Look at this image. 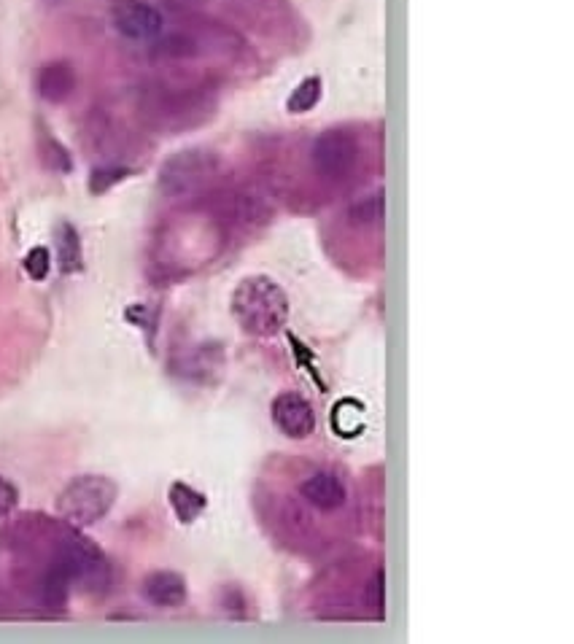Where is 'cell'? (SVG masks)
<instances>
[{"label": "cell", "mask_w": 574, "mask_h": 644, "mask_svg": "<svg viewBox=\"0 0 574 644\" xmlns=\"http://www.w3.org/2000/svg\"><path fill=\"white\" fill-rule=\"evenodd\" d=\"M232 313L248 335L273 337L289 318V297L273 278L251 275L232 294Z\"/></svg>", "instance_id": "cell-1"}, {"label": "cell", "mask_w": 574, "mask_h": 644, "mask_svg": "<svg viewBox=\"0 0 574 644\" xmlns=\"http://www.w3.org/2000/svg\"><path fill=\"white\" fill-rule=\"evenodd\" d=\"M116 483L103 475H81L57 496V512L73 526H92L106 518L116 502Z\"/></svg>", "instance_id": "cell-2"}, {"label": "cell", "mask_w": 574, "mask_h": 644, "mask_svg": "<svg viewBox=\"0 0 574 644\" xmlns=\"http://www.w3.org/2000/svg\"><path fill=\"white\" fill-rule=\"evenodd\" d=\"M213 168H216V159L208 151H181L165 162L159 184L168 195H186L203 186L213 176Z\"/></svg>", "instance_id": "cell-3"}, {"label": "cell", "mask_w": 574, "mask_h": 644, "mask_svg": "<svg viewBox=\"0 0 574 644\" xmlns=\"http://www.w3.org/2000/svg\"><path fill=\"white\" fill-rule=\"evenodd\" d=\"M57 564L71 574V580H81L92 588H106L108 583V564L106 556L100 553L98 545H92L84 537H71L60 547Z\"/></svg>", "instance_id": "cell-4"}, {"label": "cell", "mask_w": 574, "mask_h": 644, "mask_svg": "<svg viewBox=\"0 0 574 644\" xmlns=\"http://www.w3.org/2000/svg\"><path fill=\"white\" fill-rule=\"evenodd\" d=\"M356 157H359V146H356L354 135L345 133V130L321 133L313 143V151H310L313 168L327 178L348 176L354 170Z\"/></svg>", "instance_id": "cell-5"}, {"label": "cell", "mask_w": 574, "mask_h": 644, "mask_svg": "<svg viewBox=\"0 0 574 644\" xmlns=\"http://www.w3.org/2000/svg\"><path fill=\"white\" fill-rule=\"evenodd\" d=\"M114 27L130 41H151L162 30V14L146 0H116L111 6Z\"/></svg>", "instance_id": "cell-6"}, {"label": "cell", "mask_w": 574, "mask_h": 644, "mask_svg": "<svg viewBox=\"0 0 574 644\" xmlns=\"http://www.w3.org/2000/svg\"><path fill=\"white\" fill-rule=\"evenodd\" d=\"M270 415H273V424L292 440H305L316 432V410L297 391L278 394L270 405Z\"/></svg>", "instance_id": "cell-7"}, {"label": "cell", "mask_w": 574, "mask_h": 644, "mask_svg": "<svg viewBox=\"0 0 574 644\" xmlns=\"http://www.w3.org/2000/svg\"><path fill=\"white\" fill-rule=\"evenodd\" d=\"M300 494L305 502L313 504L316 510H324V512L340 510V507L345 504V486L340 483V477L329 475V472H316V475H310L300 486Z\"/></svg>", "instance_id": "cell-8"}, {"label": "cell", "mask_w": 574, "mask_h": 644, "mask_svg": "<svg viewBox=\"0 0 574 644\" xmlns=\"http://www.w3.org/2000/svg\"><path fill=\"white\" fill-rule=\"evenodd\" d=\"M143 596L154 607H181L186 601V580L178 572H151L143 580Z\"/></svg>", "instance_id": "cell-9"}, {"label": "cell", "mask_w": 574, "mask_h": 644, "mask_svg": "<svg viewBox=\"0 0 574 644\" xmlns=\"http://www.w3.org/2000/svg\"><path fill=\"white\" fill-rule=\"evenodd\" d=\"M38 95L49 103H65L76 89V73L68 62H49L38 71Z\"/></svg>", "instance_id": "cell-10"}, {"label": "cell", "mask_w": 574, "mask_h": 644, "mask_svg": "<svg viewBox=\"0 0 574 644\" xmlns=\"http://www.w3.org/2000/svg\"><path fill=\"white\" fill-rule=\"evenodd\" d=\"M170 507H173V512H176V518L181 523H195L200 515H203L205 504H208V499H205L200 491H195L192 486H186V483H173L170 486Z\"/></svg>", "instance_id": "cell-11"}, {"label": "cell", "mask_w": 574, "mask_h": 644, "mask_svg": "<svg viewBox=\"0 0 574 644\" xmlns=\"http://www.w3.org/2000/svg\"><path fill=\"white\" fill-rule=\"evenodd\" d=\"M71 574L65 572L57 561L49 566V572L41 580V601L49 609H62L68 604V593H71Z\"/></svg>", "instance_id": "cell-12"}, {"label": "cell", "mask_w": 574, "mask_h": 644, "mask_svg": "<svg viewBox=\"0 0 574 644\" xmlns=\"http://www.w3.org/2000/svg\"><path fill=\"white\" fill-rule=\"evenodd\" d=\"M57 256H60V267L65 273L81 270V238L76 227L68 221H62L57 227Z\"/></svg>", "instance_id": "cell-13"}, {"label": "cell", "mask_w": 574, "mask_h": 644, "mask_svg": "<svg viewBox=\"0 0 574 644\" xmlns=\"http://www.w3.org/2000/svg\"><path fill=\"white\" fill-rule=\"evenodd\" d=\"M321 100V79L318 76H308L297 84L289 100H286V108L292 114H308L310 108H316V103Z\"/></svg>", "instance_id": "cell-14"}, {"label": "cell", "mask_w": 574, "mask_h": 644, "mask_svg": "<svg viewBox=\"0 0 574 644\" xmlns=\"http://www.w3.org/2000/svg\"><path fill=\"white\" fill-rule=\"evenodd\" d=\"M351 221L359 224V227H370V224H378L383 219V195L380 192H370L364 195L362 200H356L348 211Z\"/></svg>", "instance_id": "cell-15"}, {"label": "cell", "mask_w": 574, "mask_h": 644, "mask_svg": "<svg viewBox=\"0 0 574 644\" xmlns=\"http://www.w3.org/2000/svg\"><path fill=\"white\" fill-rule=\"evenodd\" d=\"M154 52L168 60H184V57H195L197 44L189 36H168L159 41Z\"/></svg>", "instance_id": "cell-16"}, {"label": "cell", "mask_w": 574, "mask_h": 644, "mask_svg": "<svg viewBox=\"0 0 574 644\" xmlns=\"http://www.w3.org/2000/svg\"><path fill=\"white\" fill-rule=\"evenodd\" d=\"M49 267H52V259H49V251L44 246L30 248L25 256V270L33 281H44L49 275Z\"/></svg>", "instance_id": "cell-17"}, {"label": "cell", "mask_w": 574, "mask_h": 644, "mask_svg": "<svg viewBox=\"0 0 574 644\" xmlns=\"http://www.w3.org/2000/svg\"><path fill=\"white\" fill-rule=\"evenodd\" d=\"M122 178H127V170L124 168H98L92 173V178H89V189H92L95 195H103L106 189H111V186H114L116 181H122Z\"/></svg>", "instance_id": "cell-18"}, {"label": "cell", "mask_w": 574, "mask_h": 644, "mask_svg": "<svg viewBox=\"0 0 574 644\" xmlns=\"http://www.w3.org/2000/svg\"><path fill=\"white\" fill-rule=\"evenodd\" d=\"M364 599H367V604H370L378 615L383 612V572L372 574L370 583L364 588Z\"/></svg>", "instance_id": "cell-19"}, {"label": "cell", "mask_w": 574, "mask_h": 644, "mask_svg": "<svg viewBox=\"0 0 574 644\" xmlns=\"http://www.w3.org/2000/svg\"><path fill=\"white\" fill-rule=\"evenodd\" d=\"M19 502V491L6 477H0V518H6Z\"/></svg>", "instance_id": "cell-20"}, {"label": "cell", "mask_w": 574, "mask_h": 644, "mask_svg": "<svg viewBox=\"0 0 574 644\" xmlns=\"http://www.w3.org/2000/svg\"><path fill=\"white\" fill-rule=\"evenodd\" d=\"M44 157L46 159L54 157V162H52L54 170H71V157H68V151L62 149L60 143L49 141V146H46V151H44Z\"/></svg>", "instance_id": "cell-21"}, {"label": "cell", "mask_w": 574, "mask_h": 644, "mask_svg": "<svg viewBox=\"0 0 574 644\" xmlns=\"http://www.w3.org/2000/svg\"><path fill=\"white\" fill-rule=\"evenodd\" d=\"M173 6H181V9H189V6H200L203 0H170Z\"/></svg>", "instance_id": "cell-22"}]
</instances>
